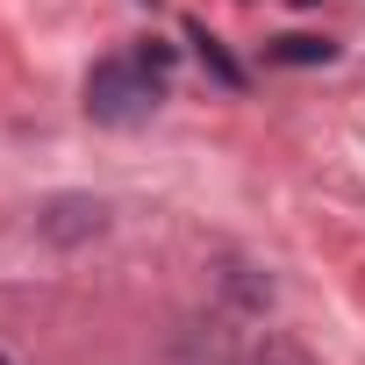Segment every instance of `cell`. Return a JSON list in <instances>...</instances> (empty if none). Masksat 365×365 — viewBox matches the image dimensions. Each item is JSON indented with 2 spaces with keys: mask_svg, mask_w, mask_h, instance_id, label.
Wrapping results in <instances>:
<instances>
[{
  "mask_svg": "<svg viewBox=\"0 0 365 365\" xmlns=\"http://www.w3.org/2000/svg\"><path fill=\"white\" fill-rule=\"evenodd\" d=\"M0 365H8V351H0Z\"/></svg>",
  "mask_w": 365,
  "mask_h": 365,
  "instance_id": "obj_5",
  "label": "cell"
},
{
  "mask_svg": "<svg viewBox=\"0 0 365 365\" xmlns=\"http://www.w3.org/2000/svg\"><path fill=\"white\" fill-rule=\"evenodd\" d=\"M187 36H194V43H201V58H208V72H215V79H222V86H244V65H237V58H230V51H222V43H215V36H208V29H187Z\"/></svg>",
  "mask_w": 365,
  "mask_h": 365,
  "instance_id": "obj_3",
  "label": "cell"
},
{
  "mask_svg": "<svg viewBox=\"0 0 365 365\" xmlns=\"http://www.w3.org/2000/svg\"><path fill=\"white\" fill-rule=\"evenodd\" d=\"M294 8H315V0H294Z\"/></svg>",
  "mask_w": 365,
  "mask_h": 365,
  "instance_id": "obj_4",
  "label": "cell"
},
{
  "mask_svg": "<svg viewBox=\"0 0 365 365\" xmlns=\"http://www.w3.org/2000/svg\"><path fill=\"white\" fill-rule=\"evenodd\" d=\"M272 58H279V65H329V58H336V43H322V36H279V43H272Z\"/></svg>",
  "mask_w": 365,
  "mask_h": 365,
  "instance_id": "obj_2",
  "label": "cell"
},
{
  "mask_svg": "<svg viewBox=\"0 0 365 365\" xmlns=\"http://www.w3.org/2000/svg\"><path fill=\"white\" fill-rule=\"evenodd\" d=\"M165 72H172V51H122V58H101L86 72V115L108 122V129H136L158 115L165 101Z\"/></svg>",
  "mask_w": 365,
  "mask_h": 365,
  "instance_id": "obj_1",
  "label": "cell"
}]
</instances>
